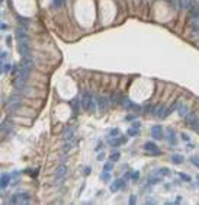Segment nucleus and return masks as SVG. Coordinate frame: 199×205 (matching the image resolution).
I'll list each match as a JSON object with an SVG mask.
<instances>
[{
    "label": "nucleus",
    "mask_w": 199,
    "mask_h": 205,
    "mask_svg": "<svg viewBox=\"0 0 199 205\" xmlns=\"http://www.w3.org/2000/svg\"><path fill=\"white\" fill-rule=\"evenodd\" d=\"M190 28L193 31H199V17H190Z\"/></svg>",
    "instance_id": "nucleus-17"
},
{
    "label": "nucleus",
    "mask_w": 199,
    "mask_h": 205,
    "mask_svg": "<svg viewBox=\"0 0 199 205\" xmlns=\"http://www.w3.org/2000/svg\"><path fill=\"white\" fill-rule=\"evenodd\" d=\"M109 101H111V103L112 105H116L118 102H121V96H119V93H112L111 95V98H109Z\"/></svg>",
    "instance_id": "nucleus-19"
},
{
    "label": "nucleus",
    "mask_w": 199,
    "mask_h": 205,
    "mask_svg": "<svg viewBox=\"0 0 199 205\" xmlns=\"http://www.w3.org/2000/svg\"><path fill=\"white\" fill-rule=\"evenodd\" d=\"M9 204H17V193H16V195H13V196H10Z\"/></svg>",
    "instance_id": "nucleus-31"
},
{
    "label": "nucleus",
    "mask_w": 199,
    "mask_h": 205,
    "mask_svg": "<svg viewBox=\"0 0 199 205\" xmlns=\"http://www.w3.org/2000/svg\"><path fill=\"white\" fill-rule=\"evenodd\" d=\"M124 188H125V182H124V179H116L115 182L111 185V191H112V192H116V191L124 189Z\"/></svg>",
    "instance_id": "nucleus-9"
},
{
    "label": "nucleus",
    "mask_w": 199,
    "mask_h": 205,
    "mask_svg": "<svg viewBox=\"0 0 199 205\" xmlns=\"http://www.w3.org/2000/svg\"><path fill=\"white\" fill-rule=\"evenodd\" d=\"M190 160H192V163H193L196 167H199V157H198V156H192V159H190Z\"/></svg>",
    "instance_id": "nucleus-29"
},
{
    "label": "nucleus",
    "mask_w": 199,
    "mask_h": 205,
    "mask_svg": "<svg viewBox=\"0 0 199 205\" xmlns=\"http://www.w3.org/2000/svg\"><path fill=\"white\" fill-rule=\"evenodd\" d=\"M176 109H177L179 115H180V117H183V118H185V117L189 114V112H187V106H186V105H185L183 102H176Z\"/></svg>",
    "instance_id": "nucleus-6"
},
{
    "label": "nucleus",
    "mask_w": 199,
    "mask_h": 205,
    "mask_svg": "<svg viewBox=\"0 0 199 205\" xmlns=\"http://www.w3.org/2000/svg\"><path fill=\"white\" fill-rule=\"evenodd\" d=\"M112 160L111 162H108V163H105V166H103V169H105V172H111L112 169H114V166H112Z\"/></svg>",
    "instance_id": "nucleus-25"
},
{
    "label": "nucleus",
    "mask_w": 199,
    "mask_h": 205,
    "mask_svg": "<svg viewBox=\"0 0 199 205\" xmlns=\"http://www.w3.org/2000/svg\"><path fill=\"white\" fill-rule=\"evenodd\" d=\"M164 109H166V108H164V105L158 103V105H156V106L153 108V111H151V112H153L156 117H161V118H163V117H164Z\"/></svg>",
    "instance_id": "nucleus-7"
},
{
    "label": "nucleus",
    "mask_w": 199,
    "mask_h": 205,
    "mask_svg": "<svg viewBox=\"0 0 199 205\" xmlns=\"http://www.w3.org/2000/svg\"><path fill=\"white\" fill-rule=\"evenodd\" d=\"M103 159H105V154H103V153L98 154V160H103Z\"/></svg>",
    "instance_id": "nucleus-38"
},
{
    "label": "nucleus",
    "mask_w": 199,
    "mask_h": 205,
    "mask_svg": "<svg viewBox=\"0 0 199 205\" xmlns=\"http://www.w3.org/2000/svg\"><path fill=\"white\" fill-rule=\"evenodd\" d=\"M134 120H135L134 115H128V117H127V121H134Z\"/></svg>",
    "instance_id": "nucleus-39"
},
{
    "label": "nucleus",
    "mask_w": 199,
    "mask_h": 205,
    "mask_svg": "<svg viewBox=\"0 0 199 205\" xmlns=\"http://www.w3.org/2000/svg\"><path fill=\"white\" fill-rule=\"evenodd\" d=\"M182 138L185 141H189V135H186V134H182Z\"/></svg>",
    "instance_id": "nucleus-40"
},
{
    "label": "nucleus",
    "mask_w": 199,
    "mask_h": 205,
    "mask_svg": "<svg viewBox=\"0 0 199 205\" xmlns=\"http://www.w3.org/2000/svg\"><path fill=\"white\" fill-rule=\"evenodd\" d=\"M31 202V195L29 193H17V204H29Z\"/></svg>",
    "instance_id": "nucleus-8"
},
{
    "label": "nucleus",
    "mask_w": 199,
    "mask_h": 205,
    "mask_svg": "<svg viewBox=\"0 0 199 205\" xmlns=\"http://www.w3.org/2000/svg\"><path fill=\"white\" fill-rule=\"evenodd\" d=\"M170 160H172L173 163L179 164V163H182V162H183V156H180V154H172Z\"/></svg>",
    "instance_id": "nucleus-20"
},
{
    "label": "nucleus",
    "mask_w": 199,
    "mask_h": 205,
    "mask_svg": "<svg viewBox=\"0 0 199 205\" xmlns=\"http://www.w3.org/2000/svg\"><path fill=\"white\" fill-rule=\"evenodd\" d=\"M119 157H121V154L118 153V151H115V153L111 154V160H112V162H118V160H119Z\"/></svg>",
    "instance_id": "nucleus-28"
},
{
    "label": "nucleus",
    "mask_w": 199,
    "mask_h": 205,
    "mask_svg": "<svg viewBox=\"0 0 199 205\" xmlns=\"http://www.w3.org/2000/svg\"><path fill=\"white\" fill-rule=\"evenodd\" d=\"M6 42H7V45H10V44H12V39H10V36H7V38H6Z\"/></svg>",
    "instance_id": "nucleus-42"
},
{
    "label": "nucleus",
    "mask_w": 199,
    "mask_h": 205,
    "mask_svg": "<svg viewBox=\"0 0 199 205\" xmlns=\"http://www.w3.org/2000/svg\"><path fill=\"white\" fill-rule=\"evenodd\" d=\"M167 138L172 144H176V135H174V131L173 130H169L167 131Z\"/></svg>",
    "instance_id": "nucleus-21"
},
{
    "label": "nucleus",
    "mask_w": 199,
    "mask_h": 205,
    "mask_svg": "<svg viewBox=\"0 0 199 205\" xmlns=\"http://www.w3.org/2000/svg\"><path fill=\"white\" fill-rule=\"evenodd\" d=\"M137 134H138L137 130H134V128H130V130H128V135H137Z\"/></svg>",
    "instance_id": "nucleus-32"
},
{
    "label": "nucleus",
    "mask_w": 199,
    "mask_h": 205,
    "mask_svg": "<svg viewBox=\"0 0 199 205\" xmlns=\"http://www.w3.org/2000/svg\"><path fill=\"white\" fill-rule=\"evenodd\" d=\"M121 105H122L125 109H132V108H134L132 102L130 101V98H128V96H121Z\"/></svg>",
    "instance_id": "nucleus-11"
},
{
    "label": "nucleus",
    "mask_w": 199,
    "mask_h": 205,
    "mask_svg": "<svg viewBox=\"0 0 199 205\" xmlns=\"http://www.w3.org/2000/svg\"><path fill=\"white\" fill-rule=\"evenodd\" d=\"M100 177H102V180H103V182H109V179H111V175H109V172H105V173H103Z\"/></svg>",
    "instance_id": "nucleus-26"
},
{
    "label": "nucleus",
    "mask_w": 199,
    "mask_h": 205,
    "mask_svg": "<svg viewBox=\"0 0 199 205\" xmlns=\"http://www.w3.org/2000/svg\"><path fill=\"white\" fill-rule=\"evenodd\" d=\"M193 7H195L193 0H182V10H190Z\"/></svg>",
    "instance_id": "nucleus-12"
},
{
    "label": "nucleus",
    "mask_w": 199,
    "mask_h": 205,
    "mask_svg": "<svg viewBox=\"0 0 199 205\" xmlns=\"http://www.w3.org/2000/svg\"><path fill=\"white\" fill-rule=\"evenodd\" d=\"M22 106V101H20V98L17 96V95H12L10 96V99H9V102H7V108H9V111H17L19 108Z\"/></svg>",
    "instance_id": "nucleus-2"
},
{
    "label": "nucleus",
    "mask_w": 199,
    "mask_h": 205,
    "mask_svg": "<svg viewBox=\"0 0 199 205\" xmlns=\"http://www.w3.org/2000/svg\"><path fill=\"white\" fill-rule=\"evenodd\" d=\"M9 183H10V176L6 175V173H3V175H1V183H0V185H1V189H4Z\"/></svg>",
    "instance_id": "nucleus-14"
},
{
    "label": "nucleus",
    "mask_w": 199,
    "mask_h": 205,
    "mask_svg": "<svg viewBox=\"0 0 199 205\" xmlns=\"http://www.w3.org/2000/svg\"><path fill=\"white\" fill-rule=\"evenodd\" d=\"M158 175H161V176H167V175H170V169H166V167H163V169H158L157 170Z\"/></svg>",
    "instance_id": "nucleus-24"
},
{
    "label": "nucleus",
    "mask_w": 199,
    "mask_h": 205,
    "mask_svg": "<svg viewBox=\"0 0 199 205\" xmlns=\"http://www.w3.org/2000/svg\"><path fill=\"white\" fill-rule=\"evenodd\" d=\"M7 28H9V26H7L6 23H1V31H4V29H7Z\"/></svg>",
    "instance_id": "nucleus-41"
},
{
    "label": "nucleus",
    "mask_w": 199,
    "mask_h": 205,
    "mask_svg": "<svg viewBox=\"0 0 199 205\" xmlns=\"http://www.w3.org/2000/svg\"><path fill=\"white\" fill-rule=\"evenodd\" d=\"M151 135L154 137V138H157V140L163 138V127H160V125H154V127L151 128Z\"/></svg>",
    "instance_id": "nucleus-5"
},
{
    "label": "nucleus",
    "mask_w": 199,
    "mask_h": 205,
    "mask_svg": "<svg viewBox=\"0 0 199 205\" xmlns=\"http://www.w3.org/2000/svg\"><path fill=\"white\" fill-rule=\"evenodd\" d=\"M185 121H186L189 125H192L195 121H198V118H196V114H193V112H192V114H187V115L185 117Z\"/></svg>",
    "instance_id": "nucleus-16"
},
{
    "label": "nucleus",
    "mask_w": 199,
    "mask_h": 205,
    "mask_svg": "<svg viewBox=\"0 0 199 205\" xmlns=\"http://www.w3.org/2000/svg\"><path fill=\"white\" fill-rule=\"evenodd\" d=\"M190 127H192V128H193V130H195L196 133H199V120H198V121H195V122H193V124H192Z\"/></svg>",
    "instance_id": "nucleus-30"
},
{
    "label": "nucleus",
    "mask_w": 199,
    "mask_h": 205,
    "mask_svg": "<svg viewBox=\"0 0 199 205\" xmlns=\"http://www.w3.org/2000/svg\"><path fill=\"white\" fill-rule=\"evenodd\" d=\"M67 173H68L67 166H64V164H60V166L55 169V172H54L55 182H57V183H60L61 180H64V179H66V176H67Z\"/></svg>",
    "instance_id": "nucleus-1"
},
{
    "label": "nucleus",
    "mask_w": 199,
    "mask_h": 205,
    "mask_svg": "<svg viewBox=\"0 0 199 205\" xmlns=\"http://www.w3.org/2000/svg\"><path fill=\"white\" fill-rule=\"evenodd\" d=\"M179 176H180V179L185 180V182H190V180H192V179H190V176H189V175H186V173H180Z\"/></svg>",
    "instance_id": "nucleus-27"
},
{
    "label": "nucleus",
    "mask_w": 199,
    "mask_h": 205,
    "mask_svg": "<svg viewBox=\"0 0 199 205\" xmlns=\"http://www.w3.org/2000/svg\"><path fill=\"white\" fill-rule=\"evenodd\" d=\"M124 143H127V138H124V137H121V138H114L112 143H111V146L118 147V146H121V144H124Z\"/></svg>",
    "instance_id": "nucleus-18"
},
{
    "label": "nucleus",
    "mask_w": 199,
    "mask_h": 205,
    "mask_svg": "<svg viewBox=\"0 0 199 205\" xmlns=\"http://www.w3.org/2000/svg\"><path fill=\"white\" fill-rule=\"evenodd\" d=\"M66 3V0H52V7H55V9H60L63 4Z\"/></svg>",
    "instance_id": "nucleus-22"
},
{
    "label": "nucleus",
    "mask_w": 199,
    "mask_h": 205,
    "mask_svg": "<svg viewBox=\"0 0 199 205\" xmlns=\"http://www.w3.org/2000/svg\"><path fill=\"white\" fill-rule=\"evenodd\" d=\"M144 148L150 151V153H153L154 156H158V154H161V151L158 150V147L154 144V143H151V141H147L145 144H144Z\"/></svg>",
    "instance_id": "nucleus-4"
},
{
    "label": "nucleus",
    "mask_w": 199,
    "mask_h": 205,
    "mask_svg": "<svg viewBox=\"0 0 199 205\" xmlns=\"http://www.w3.org/2000/svg\"><path fill=\"white\" fill-rule=\"evenodd\" d=\"M1 64H3V66H1V71H3V73H9V71H10V64H9V63H6V61H4V63H1Z\"/></svg>",
    "instance_id": "nucleus-23"
},
{
    "label": "nucleus",
    "mask_w": 199,
    "mask_h": 205,
    "mask_svg": "<svg viewBox=\"0 0 199 205\" xmlns=\"http://www.w3.org/2000/svg\"><path fill=\"white\" fill-rule=\"evenodd\" d=\"M131 179H134V180H138V179H140V172H134Z\"/></svg>",
    "instance_id": "nucleus-33"
},
{
    "label": "nucleus",
    "mask_w": 199,
    "mask_h": 205,
    "mask_svg": "<svg viewBox=\"0 0 199 205\" xmlns=\"http://www.w3.org/2000/svg\"><path fill=\"white\" fill-rule=\"evenodd\" d=\"M90 172H92V169H90V167H86V169H84V173H86V175H89Z\"/></svg>",
    "instance_id": "nucleus-43"
},
{
    "label": "nucleus",
    "mask_w": 199,
    "mask_h": 205,
    "mask_svg": "<svg viewBox=\"0 0 199 205\" xmlns=\"http://www.w3.org/2000/svg\"><path fill=\"white\" fill-rule=\"evenodd\" d=\"M10 131H12V122L10 121H4L1 124V134L4 135L6 133H10Z\"/></svg>",
    "instance_id": "nucleus-13"
},
{
    "label": "nucleus",
    "mask_w": 199,
    "mask_h": 205,
    "mask_svg": "<svg viewBox=\"0 0 199 205\" xmlns=\"http://www.w3.org/2000/svg\"><path fill=\"white\" fill-rule=\"evenodd\" d=\"M6 57H7V54H6V51H3V52H1V63H4Z\"/></svg>",
    "instance_id": "nucleus-37"
},
{
    "label": "nucleus",
    "mask_w": 199,
    "mask_h": 205,
    "mask_svg": "<svg viewBox=\"0 0 199 205\" xmlns=\"http://www.w3.org/2000/svg\"><path fill=\"white\" fill-rule=\"evenodd\" d=\"M73 135H74V131H73V127H67L66 130L63 131V140L64 141H70L71 138H73Z\"/></svg>",
    "instance_id": "nucleus-10"
},
{
    "label": "nucleus",
    "mask_w": 199,
    "mask_h": 205,
    "mask_svg": "<svg viewBox=\"0 0 199 205\" xmlns=\"http://www.w3.org/2000/svg\"><path fill=\"white\" fill-rule=\"evenodd\" d=\"M119 134V130H116V128H114V130H111V135L112 137H116Z\"/></svg>",
    "instance_id": "nucleus-36"
},
{
    "label": "nucleus",
    "mask_w": 199,
    "mask_h": 205,
    "mask_svg": "<svg viewBox=\"0 0 199 205\" xmlns=\"http://www.w3.org/2000/svg\"><path fill=\"white\" fill-rule=\"evenodd\" d=\"M82 105H83L84 109H90V111H93L95 109V103H93V98H92V95L90 93H87V92H84L83 95V101H82Z\"/></svg>",
    "instance_id": "nucleus-3"
},
{
    "label": "nucleus",
    "mask_w": 199,
    "mask_h": 205,
    "mask_svg": "<svg viewBox=\"0 0 199 205\" xmlns=\"http://www.w3.org/2000/svg\"><path fill=\"white\" fill-rule=\"evenodd\" d=\"M161 177H156V179H150V183H160Z\"/></svg>",
    "instance_id": "nucleus-35"
},
{
    "label": "nucleus",
    "mask_w": 199,
    "mask_h": 205,
    "mask_svg": "<svg viewBox=\"0 0 199 205\" xmlns=\"http://www.w3.org/2000/svg\"><path fill=\"white\" fill-rule=\"evenodd\" d=\"M135 202H137V196L131 195V196H130V205H134Z\"/></svg>",
    "instance_id": "nucleus-34"
},
{
    "label": "nucleus",
    "mask_w": 199,
    "mask_h": 205,
    "mask_svg": "<svg viewBox=\"0 0 199 205\" xmlns=\"http://www.w3.org/2000/svg\"><path fill=\"white\" fill-rule=\"evenodd\" d=\"M98 106H99V109L102 111V112H103V111H106V108H108V103H106V99L100 96L99 99H98Z\"/></svg>",
    "instance_id": "nucleus-15"
}]
</instances>
